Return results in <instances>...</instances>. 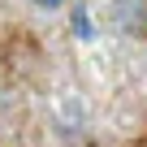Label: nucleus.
Listing matches in <instances>:
<instances>
[{
	"label": "nucleus",
	"mask_w": 147,
	"mask_h": 147,
	"mask_svg": "<svg viewBox=\"0 0 147 147\" xmlns=\"http://www.w3.org/2000/svg\"><path fill=\"white\" fill-rule=\"evenodd\" d=\"M30 5H39V9H61L65 0H30Z\"/></svg>",
	"instance_id": "f257e3e1"
}]
</instances>
